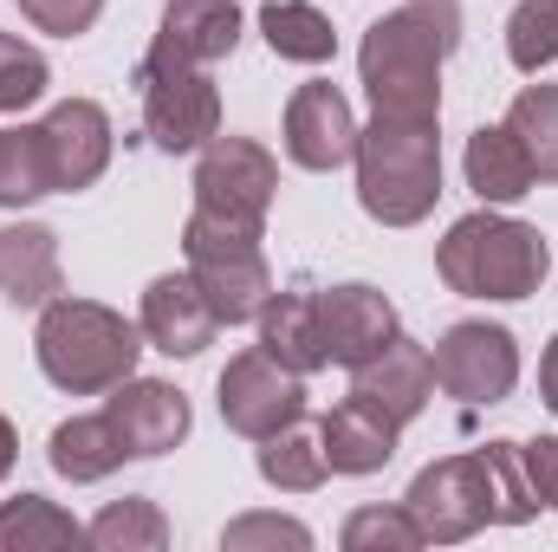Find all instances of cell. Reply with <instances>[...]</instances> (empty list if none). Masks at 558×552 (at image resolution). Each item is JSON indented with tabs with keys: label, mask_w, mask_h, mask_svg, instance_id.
I'll use <instances>...</instances> for the list:
<instances>
[{
	"label": "cell",
	"mask_w": 558,
	"mask_h": 552,
	"mask_svg": "<svg viewBox=\"0 0 558 552\" xmlns=\"http://www.w3.org/2000/svg\"><path fill=\"white\" fill-rule=\"evenodd\" d=\"M520 461H526V481H533L539 507H558V435L520 442Z\"/></svg>",
	"instance_id": "cell-35"
},
{
	"label": "cell",
	"mask_w": 558,
	"mask_h": 552,
	"mask_svg": "<svg viewBox=\"0 0 558 552\" xmlns=\"http://www.w3.org/2000/svg\"><path fill=\"white\" fill-rule=\"evenodd\" d=\"M546 267H553L546 235L513 215H487V208L461 215L435 248V274L461 299H533Z\"/></svg>",
	"instance_id": "cell-4"
},
{
	"label": "cell",
	"mask_w": 558,
	"mask_h": 552,
	"mask_svg": "<svg viewBox=\"0 0 558 552\" xmlns=\"http://www.w3.org/2000/svg\"><path fill=\"white\" fill-rule=\"evenodd\" d=\"M46 461H52L65 481H105L111 468H124V461H131V448H124V435H118V422H111V416H72V422H59V429H52Z\"/></svg>",
	"instance_id": "cell-22"
},
{
	"label": "cell",
	"mask_w": 558,
	"mask_h": 552,
	"mask_svg": "<svg viewBox=\"0 0 558 552\" xmlns=\"http://www.w3.org/2000/svg\"><path fill=\"white\" fill-rule=\"evenodd\" d=\"M351 163H357V202L384 228H416L441 202V137H435V124L371 118V131H357Z\"/></svg>",
	"instance_id": "cell-3"
},
{
	"label": "cell",
	"mask_w": 558,
	"mask_h": 552,
	"mask_svg": "<svg viewBox=\"0 0 558 552\" xmlns=\"http://www.w3.org/2000/svg\"><path fill=\"white\" fill-rule=\"evenodd\" d=\"M435 384L461 404H507L520 384V345L507 325L487 319H461L441 332L435 345Z\"/></svg>",
	"instance_id": "cell-9"
},
{
	"label": "cell",
	"mask_w": 558,
	"mask_h": 552,
	"mask_svg": "<svg viewBox=\"0 0 558 552\" xmlns=\"http://www.w3.org/2000/svg\"><path fill=\"white\" fill-rule=\"evenodd\" d=\"M52 85V65L39 46H26L20 33H0V111H26L39 105Z\"/></svg>",
	"instance_id": "cell-31"
},
{
	"label": "cell",
	"mask_w": 558,
	"mask_h": 552,
	"mask_svg": "<svg viewBox=\"0 0 558 552\" xmlns=\"http://www.w3.org/2000/svg\"><path fill=\"white\" fill-rule=\"evenodd\" d=\"M481 468H487V501H494V527H526L539 514V494L526 481V461H520V442H487L481 448Z\"/></svg>",
	"instance_id": "cell-29"
},
{
	"label": "cell",
	"mask_w": 558,
	"mask_h": 552,
	"mask_svg": "<svg viewBox=\"0 0 558 552\" xmlns=\"http://www.w3.org/2000/svg\"><path fill=\"white\" fill-rule=\"evenodd\" d=\"M305 416V377H292L267 351H241L221 371V422L247 442H267L274 429Z\"/></svg>",
	"instance_id": "cell-10"
},
{
	"label": "cell",
	"mask_w": 558,
	"mask_h": 552,
	"mask_svg": "<svg viewBox=\"0 0 558 552\" xmlns=\"http://www.w3.org/2000/svg\"><path fill=\"white\" fill-rule=\"evenodd\" d=\"M13 455H20V442H13V422L0 416V481H7V468H13Z\"/></svg>",
	"instance_id": "cell-37"
},
{
	"label": "cell",
	"mask_w": 558,
	"mask_h": 552,
	"mask_svg": "<svg viewBox=\"0 0 558 552\" xmlns=\"http://www.w3.org/2000/svg\"><path fill=\"white\" fill-rule=\"evenodd\" d=\"M539 397H546V410L558 416V338L546 345V358H539Z\"/></svg>",
	"instance_id": "cell-36"
},
{
	"label": "cell",
	"mask_w": 558,
	"mask_h": 552,
	"mask_svg": "<svg viewBox=\"0 0 558 552\" xmlns=\"http://www.w3.org/2000/svg\"><path fill=\"white\" fill-rule=\"evenodd\" d=\"M351 397L357 404H371L377 416H390L397 429L403 422H416L428 410V397H435V358L422 351L416 338H390L377 358H364L357 371H351Z\"/></svg>",
	"instance_id": "cell-13"
},
{
	"label": "cell",
	"mask_w": 558,
	"mask_h": 552,
	"mask_svg": "<svg viewBox=\"0 0 558 552\" xmlns=\"http://www.w3.org/2000/svg\"><path fill=\"white\" fill-rule=\"evenodd\" d=\"M260 33H267V46H274L279 59H292V65H325L338 52V33H331V20L312 0H267L260 7Z\"/></svg>",
	"instance_id": "cell-23"
},
{
	"label": "cell",
	"mask_w": 558,
	"mask_h": 552,
	"mask_svg": "<svg viewBox=\"0 0 558 552\" xmlns=\"http://www.w3.org/2000/svg\"><path fill=\"white\" fill-rule=\"evenodd\" d=\"M221 547H228V552H254V547H292V552H305V547H312V533H305L299 520H286V514H241V520H228Z\"/></svg>",
	"instance_id": "cell-33"
},
{
	"label": "cell",
	"mask_w": 558,
	"mask_h": 552,
	"mask_svg": "<svg viewBox=\"0 0 558 552\" xmlns=\"http://www.w3.org/2000/svg\"><path fill=\"white\" fill-rule=\"evenodd\" d=\"M325 475H331V461H325L318 429L286 422V429H274V435L260 442V481H267V488H279V494H312Z\"/></svg>",
	"instance_id": "cell-24"
},
{
	"label": "cell",
	"mask_w": 558,
	"mask_h": 552,
	"mask_svg": "<svg viewBox=\"0 0 558 552\" xmlns=\"http://www.w3.org/2000/svg\"><path fill=\"white\" fill-rule=\"evenodd\" d=\"M318 332H325V358L344 364V371H357L364 358H377L397 338V305L377 286H364V279L325 286L318 292Z\"/></svg>",
	"instance_id": "cell-12"
},
{
	"label": "cell",
	"mask_w": 558,
	"mask_h": 552,
	"mask_svg": "<svg viewBox=\"0 0 558 552\" xmlns=\"http://www.w3.org/2000/svg\"><path fill=\"white\" fill-rule=\"evenodd\" d=\"M39 137H46V163H52V189H65V195L92 189L105 176V163H111V118L92 98L52 105L46 124H39Z\"/></svg>",
	"instance_id": "cell-14"
},
{
	"label": "cell",
	"mask_w": 558,
	"mask_h": 552,
	"mask_svg": "<svg viewBox=\"0 0 558 552\" xmlns=\"http://www.w3.org/2000/svg\"><path fill=\"white\" fill-rule=\"evenodd\" d=\"M461 169H468V189H474L481 202H520V195H533V182H539L526 143L513 137L507 124H481V131L468 137Z\"/></svg>",
	"instance_id": "cell-21"
},
{
	"label": "cell",
	"mask_w": 558,
	"mask_h": 552,
	"mask_svg": "<svg viewBox=\"0 0 558 552\" xmlns=\"http://www.w3.org/2000/svg\"><path fill=\"white\" fill-rule=\"evenodd\" d=\"M403 507H410V520L422 527L428 547H461V540H474L481 527H494L481 448H474V455H441V461H428L416 481H410Z\"/></svg>",
	"instance_id": "cell-7"
},
{
	"label": "cell",
	"mask_w": 558,
	"mask_h": 552,
	"mask_svg": "<svg viewBox=\"0 0 558 552\" xmlns=\"http://www.w3.org/2000/svg\"><path fill=\"white\" fill-rule=\"evenodd\" d=\"M105 416L118 422V435H124L131 455H169L189 435V397L175 384H156V377H124L111 391Z\"/></svg>",
	"instance_id": "cell-16"
},
{
	"label": "cell",
	"mask_w": 558,
	"mask_h": 552,
	"mask_svg": "<svg viewBox=\"0 0 558 552\" xmlns=\"http://www.w3.org/2000/svg\"><path fill=\"white\" fill-rule=\"evenodd\" d=\"M507 131L526 143L533 156V176L539 182H558V85H526L507 111Z\"/></svg>",
	"instance_id": "cell-28"
},
{
	"label": "cell",
	"mask_w": 558,
	"mask_h": 552,
	"mask_svg": "<svg viewBox=\"0 0 558 552\" xmlns=\"http://www.w3.org/2000/svg\"><path fill=\"white\" fill-rule=\"evenodd\" d=\"M397 435H403V429H397L390 416H377L371 404H357V397H344L338 410L318 422V442H325L331 475H377V468H390Z\"/></svg>",
	"instance_id": "cell-20"
},
{
	"label": "cell",
	"mask_w": 558,
	"mask_h": 552,
	"mask_svg": "<svg viewBox=\"0 0 558 552\" xmlns=\"http://www.w3.org/2000/svg\"><path fill=\"white\" fill-rule=\"evenodd\" d=\"M454 46H461V0H410L397 13H384L357 46V72H364L377 118L435 124L441 118V65Z\"/></svg>",
	"instance_id": "cell-1"
},
{
	"label": "cell",
	"mask_w": 558,
	"mask_h": 552,
	"mask_svg": "<svg viewBox=\"0 0 558 552\" xmlns=\"http://www.w3.org/2000/svg\"><path fill=\"white\" fill-rule=\"evenodd\" d=\"M137 85H143V131H149L156 149L189 156V149H202L221 131V92H215L208 65L149 52L137 65Z\"/></svg>",
	"instance_id": "cell-6"
},
{
	"label": "cell",
	"mask_w": 558,
	"mask_h": 552,
	"mask_svg": "<svg viewBox=\"0 0 558 552\" xmlns=\"http://www.w3.org/2000/svg\"><path fill=\"white\" fill-rule=\"evenodd\" d=\"M85 527L52 507L46 494H13L0 501V552H59V547H78Z\"/></svg>",
	"instance_id": "cell-25"
},
{
	"label": "cell",
	"mask_w": 558,
	"mask_h": 552,
	"mask_svg": "<svg viewBox=\"0 0 558 552\" xmlns=\"http://www.w3.org/2000/svg\"><path fill=\"white\" fill-rule=\"evenodd\" d=\"M279 195V163L254 137H215L195 156V208L221 215V221H247L267 228V208Z\"/></svg>",
	"instance_id": "cell-8"
},
{
	"label": "cell",
	"mask_w": 558,
	"mask_h": 552,
	"mask_svg": "<svg viewBox=\"0 0 558 552\" xmlns=\"http://www.w3.org/2000/svg\"><path fill=\"white\" fill-rule=\"evenodd\" d=\"M260 351L286 364L292 377H312L325 358V332H318V292L312 286H286L260 305Z\"/></svg>",
	"instance_id": "cell-19"
},
{
	"label": "cell",
	"mask_w": 558,
	"mask_h": 552,
	"mask_svg": "<svg viewBox=\"0 0 558 552\" xmlns=\"http://www.w3.org/2000/svg\"><path fill=\"white\" fill-rule=\"evenodd\" d=\"M286 156L299 169H344L357 156V118H351V98L325 79L299 85L292 105H286Z\"/></svg>",
	"instance_id": "cell-11"
},
{
	"label": "cell",
	"mask_w": 558,
	"mask_h": 552,
	"mask_svg": "<svg viewBox=\"0 0 558 552\" xmlns=\"http://www.w3.org/2000/svg\"><path fill=\"white\" fill-rule=\"evenodd\" d=\"M39 195H52V163H46L39 124L0 131V208H26Z\"/></svg>",
	"instance_id": "cell-27"
},
{
	"label": "cell",
	"mask_w": 558,
	"mask_h": 552,
	"mask_svg": "<svg viewBox=\"0 0 558 552\" xmlns=\"http://www.w3.org/2000/svg\"><path fill=\"white\" fill-rule=\"evenodd\" d=\"M39 371L72 391V397H105L137 371L143 325H131L124 312L98 305V299H72L59 292L52 305H39V332H33Z\"/></svg>",
	"instance_id": "cell-2"
},
{
	"label": "cell",
	"mask_w": 558,
	"mask_h": 552,
	"mask_svg": "<svg viewBox=\"0 0 558 552\" xmlns=\"http://www.w3.org/2000/svg\"><path fill=\"white\" fill-rule=\"evenodd\" d=\"M59 292H65L59 235L39 228V221L0 228V299H7V305H52Z\"/></svg>",
	"instance_id": "cell-18"
},
{
	"label": "cell",
	"mask_w": 558,
	"mask_h": 552,
	"mask_svg": "<svg viewBox=\"0 0 558 552\" xmlns=\"http://www.w3.org/2000/svg\"><path fill=\"white\" fill-rule=\"evenodd\" d=\"M137 325H143V338H149L156 351H169V358H202V351L215 345V332H221L208 292L189 274L149 279V286H143V319Z\"/></svg>",
	"instance_id": "cell-15"
},
{
	"label": "cell",
	"mask_w": 558,
	"mask_h": 552,
	"mask_svg": "<svg viewBox=\"0 0 558 552\" xmlns=\"http://www.w3.org/2000/svg\"><path fill=\"white\" fill-rule=\"evenodd\" d=\"M338 540H344V552H416V547H428L422 527L410 520V507H357Z\"/></svg>",
	"instance_id": "cell-32"
},
{
	"label": "cell",
	"mask_w": 558,
	"mask_h": 552,
	"mask_svg": "<svg viewBox=\"0 0 558 552\" xmlns=\"http://www.w3.org/2000/svg\"><path fill=\"white\" fill-rule=\"evenodd\" d=\"M182 254H189V279L208 292L221 325H247L274 299V267L260 254V228H247V221H221V215L195 208L182 228Z\"/></svg>",
	"instance_id": "cell-5"
},
{
	"label": "cell",
	"mask_w": 558,
	"mask_h": 552,
	"mask_svg": "<svg viewBox=\"0 0 558 552\" xmlns=\"http://www.w3.org/2000/svg\"><path fill=\"white\" fill-rule=\"evenodd\" d=\"M507 59L520 72H546L558 59V0H520L507 20Z\"/></svg>",
	"instance_id": "cell-30"
},
{
	"label": "cell",
	"mask_w": 558,
	"mask_h": 552,
	"mask_svg": "<svg viewBox=\"0 0 558 552\" xmlns=\"http://www.w3.org/2000/svg\"><path fill=\"white\" fill-rule=\"evenodd\" d=\"M85 540H92L98 552H162L169 547V520H162L156 501L124 494V501H111V507L85 527Z\"/></svg>",
	"instance_id": "cell-26"
},
{
	"label": "cell",
	"mask_w": 558,
	"mask_h": 552,
	"mask_svg": "<svg viewBox=\"0 0 558 552\" xmlns=\"http://www.w3.org/2000/svg\"><path fill=\"white\" fill-rule=\"evenodd\" d=\"M20 13L39 33H52V39H78V33H92V20L105 13V0H20Z\"/></svg>",
	"instance_id": "cell-34"
},
{
	"label": "cell",
	"mask_w": 558,
	"mask_h": 552,
	"mask_svg": "<svg viewBox=\"0 0 558 552\" xmlns=\"http://www.w3.org/2000/svg\"><path fill=\"white\" fill-rule=\"evenodd\" d=\"M234 46H241V7L234 0H169L149 52L189 59V65H221Z\"/></svg>",
	"instance_id": "cell-17"
}]
</instances>
